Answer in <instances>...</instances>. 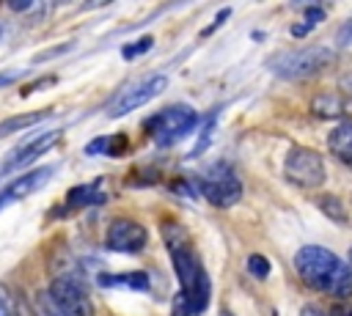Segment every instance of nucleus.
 <instances>
[{"instance_id":"obj_22","label":"nucleus","mask_w":352,"mask_h":316,"mask_svg":"<svg viewBox=\"0 0 352 316\" xmlns=\"http://www.w3.org/2000/svg\"><path fill=\"white\" fill-rule=\"evenodd\" d=\"M171 316H201L182 294H176V300H173V311H171Z\"/></svg>"},{"instance_id":"obj_2","label":"nucleus","mask_w":352,"mask_h":316,"mask_svg":"<svg viewBox=\"0 0 352 316\" xmlns=\"http://www.w3.org/2000/svg\"><path fill=\"white\" fill-rule=\"evenodd\" d=\"M294 269L311 291L330 294L336 300L352 297V267L322 245H305L294 253Z\"/></svg>"},{"instance_id":"obj_33","label":"nucleus","mask_w":352,"mask_h":316,"mask_svg":"<svg viewBox=\"0 0 352 316\" xmlns=\"http://www.w3.org/2000/svg\"><path fill=\"white\" fill-rule=\"evenodd\" d=\"M3 34H6V31H3V25H0V39H3Z\"/></svg>"},{"instance_id":"obj_20","label":"nucleus","mask_w":352,"mask_h":316,"mask_svg":"<svg viewBox=\"0 0 352 316\" xmlns=\"http://www.w3.org/2000/svg\"><path fill=\"white\" fill-rule=\"evenodd\" d=\"M248 272H251L253 278H259V280H264V278L270 275V261H267L264 256H259V253H253V256H248Z\"/></svg>"},{"instance_id":"obj_24","label":"nucleus","mask_w":352,"mask_h":316,"mask_svg":"<svg viewBox=\"0 0 352 316\" xmlns=\"http://www.w3.org/2000/svg\"><path fill=\"white\" fill-rule=\"evenodd\" d=\"M338 44H341V47H349V44H352V20H347V23L341 25V31H338Z\"/></svg>"},{"instance_id":"obj_26","label":"nucleus","mask_w":352,"mask_h":316,"mask_svg":"<svg viewBox=\"0 0 352 316\" xmlns=\"http://www.w3.org/2000/svg\"><path fill=\"white\" fill-rule=\"evenodd\" d=\"M66 50H69V44H61V47H55V50L39 53V55H36V61H47V58H55V55H61V53H66Z\"/></svg>"},{"instance_id":"obj_14","label":"nucleus","mask_w":352,"mask_h":316,"mask_svg":"<svg viewBox=\"0 0 352 316\" xmlns=\"http://www.w3.org/2000/svg\"><path fill=\"white\" fill-rule=\"evenodd\" d=\"M127 146H129V140H127V135H105V137H97V140H91L88 146H86V154H108V157H121V154H127Z\"/></svg>"},{"instance_id":"obj_4","label":"nucleus","mask_w":352,"mask_h":316,"mask_svg":"<svg viewBox=\"0 0 352 316\" xmlns=\"http://www.w3.org/2000/svg\"><path fill=\"white\" fill-rule=\"evenodd\" d=\"M146 127L157 146H173L199 127V113L190 105H171L160 110L154 118H149Z\"/></svg>"},{"instance_id":"obj_8","label":"nucleus","mask_w":352,"mask_h":316,"mask_svg":"<svg viewBox=\"0 0 352 316\" xmlns=\"http://www.w3.org/2000/svg\"><path fill=\"white\" fill-rule=\"evenodd\" d=\"M47 291H50L53 302L61 308L64 316H94L91 297H88L86 286H83L77 278H72V275L55 278Z\"/></svg>"},{"instance_id":"obj_34","label":"nucleus","mask_w":352,"mask_h":316,"mask_svg":"<svg viewBox=\"0 0 352 316\" xmlns=\"http://www.w3.org/2000/svg\"><path fill=\"white\" fill-rule=\"evenodd\" d=\"M349 267H352V248H349Z\"/></svg>"},{"instance_id":"obj_16","label":"nucleus","mask_w":352,"mask_h":316,"mask_svg":"<svg viewBox=\"0 0 352 316\" xmlns=\"http://www.w3.org/2000/svg\"><path fill=\"white\" fill-rule=\"evenodd\" d=\"M99 182H91V185H83V187H75L69 196H66V207L69 209H80V207H88V204H99L105 196L97 193Z\"/></svg>"},{"instance_id":"obj_6","label":"nucleus","mask_w":352,"mask_h":316,"mask_svg":"<svg viewBox=\"0 0 352 316\" xmlns=\"http://www.w3.org/2000/svg\"><path fill=\"white\" fill-rule=\"evenodd\" d=\"M165 88H168V77H165V75H149V77H143V80H138V83H129V85H124V88L110 99L108 116H110V118H121V116H127V113H132V110L149 105V102H151L154 96H160Z\"/></svg>"},{"instance_id":"obj_21","label":"nucleus","mask_w":352,"mask_h":316,"mask_svg":"<svg viewBox=\"0 0 352 316\" xmlns=\"http://www.w3.org/2000/svg\"><path fill=\"white\" fill-rule=\"evenodd\" d=\"M151 44H154V39H151V36H143V39H138V42L127 44V47L121 50V55H124L127 61H129V58H138V55L149 53V50H151Z\"/></svg>"},{"instance_id":"obj_3","label":"nucleus","mask_w":352,"mask_h":316,"mask_svg":"<svg viewBox=\"0 0 352 316\" xmlns=\"http://www.w3.org/2000/svg\"><path fill=\"white\" fill-rule=\"evenodd\" d=\"M333 61H336V50L316 44V47H303V50H289L275 55L270 61V69L284 80H305L322 72L325 66H330Z\"/></svg>"},{"instance_id":"obj_31","label":"nucleus","mask_w":352,"mask_h":316,"mask_svg":"<svg viewBox=\"0 0 352 316\" xmlns=\"http://www.w3.org/2000/svg\"><path fill=\"white\" fill-rule=\"evenodd\" d=\"M14 12H28L31 9V3H28V0H14V3H9Z\"/></svg>"},{"instance_id":"obj_5","label":"nucleus","mask_w":352,"mask_h":316,"mask_svg":"<svg viewBox=\"0 0 352 316\" xmlns=\"http://www.w3.org/2000/svg\"><path fill=\"white\" fill-rule=\"evenodd\" d=\"M284 176L303 187V190H316L325 185V160L314 151V148H305V146H294L289 148L286 160H284Z\"/></svg>"},{"instance_id":"obj_11","label":"nucleus","mask_w":352,"mask_h":316,"mask_svg":"<svg viewBox=\"0 0 352 316\" xmlns=\"http://www.w3.org/2000/svg\"><path fill=\"white\" fill-rule=\"evenodd\" d=\"M53 174H55V166H45V168H36L31 174L17 176L3 193H0V212H3L6 207H12V204H17V201H23V198H28L31 193H36L42 185L50 182Z\"/></svg>"},{"instance_id":"obj_13","label":"nucleus","mask_w":352,"mask_h":316,"mask_svg":"<svg viewBox=\"0 0 352 316\" xmlns=\"http://www.w3.org/2000/svg\"><path fill=\"white\" fill-rule=\"evenodd\" d=\"M327 146L341 163H347L352 168V121L336 124L330 129V135H327Z\"/></svg>"},{"instance_id":"obj_27","label":"nucleus","mask_w":352,"mask_h":316,"mask_svg":"<svg viewBox=\"0 0 352 316\" xmlns=\"http://www.w3.org/2000/svg\"><path fill=\"white\" fill-rule=\"evenodd\" d=\"M17 77H20V72H6V75H0V88L9 85V83H14Z\"/></svg>"},{"instance_id":"obj_12","label":"nucleus","mask_w":352,"mask_h":316,"mask_svg":"<svg viewBox=\"0 0 352 316\" xmlns=\"http://www.w3.org/2000/svg\"><path fill=\"white\" fill-rule=\"evenodd\" d=\"M97 283L105 289H135V291H149V275L146 272H102L97 275Z\"/></svg>"},{"instance_id":"obj_1","label":"nucleus","mask_w":352,"mask_h":316,"mask_svg":"<svg viewBox=\"0 0 352 316\" xmlns=\"http://www.w3.org/2000/svg\"><path fill=\"white\" fill-rule=\"evenodd\" d=\"M162 239L168 245L173 272H176V278H179V286H182L179 294L199 313H204V308L210 305V297H212V283H210V275H207L201 259L196 256V250H193L185 228L176 226V223H162Z\"/></svg>"},{"instance_id":"obj_15","label":"nucleus","mask_w":352,"mask_h":316,"mask_svg":"<svg viewBox=\"0 0 352 316\" xmlns=\"http://www.w3.org/2000/svg\"><path fill=\"white\" fill-rule=\"evenodd\" d=\"M311 113L319 116V118H338L344 113V99L336 96V94H319L311 102Z\"/></svg>"},{"instance_id":"obj_10","label":"nucleus","mask_w":352,"mask_h":316,"mask_svg":"<svg viewBox=\"0 0 352 316\" xmlns=\"http://www.w3.org/2000/svg\"><path fill=\"white\" fill-rule=\"evenodd\" d=\"M58 137H61V129H53V132H45V135L34 137L31 143L14 148L9 160L0 166V176H6V174H12V171H23V168H28L31 163H36L45 151H50V148L58 143Z\"/></svg>"},{"instance_id":"obj_7","label":"nucleus","mask_w":352,"mask_h":316,"mask_svg":"<svg viewBox=\"0 0 352 316\" xmlns=\"http://www.w3.org/2000/svg\"><path fill=\"white\" fill-rule=\"evenodd\" d=\"M199 187H201L204 198L212 207H221V209H229V207H234L242 198V185H240V179L234 176V171L226 163L212 166L204 174V179H201Z\"/></svg>"},{"instance_id":"obj_28","label":"nucleus","mask_w":352,"mask_h":316,"mask_svg":"<svg viewBox=\"0 0 352 316\" xmlns=\"http://www.w3.org/2000/svg\"><path fill=\"white\" fill-rule=\"evenodd\" d=\"M308 31H311V25H308V23H305V25H294V28H292V36H294V39H303Z\"/></svg>"},{"instance_id":"obj_25","label":"nucleus","mask_w":352,"mask_h":316,"mask_svg":"<svg viewBox=\"0 0 352 316\" xmlns=\"http://www.w3.org/2000/svg\"><path fill=\"white\" fill-rule=\"evenodd\" d=\"M229 14H231V9H223V12H221V14H218V17H215V23H212V25H210V28H207V31H204V36H210V34H212V31H215V28H221V25H223V20H226V17H229Z\"/></svg>"},{"instance_id":"obj_19","label":"nucleus","mask_w":352,"mask_h":316,"mask_svg":"<svg viewBox=\"0 0 352 316\" xmlns=\"http://www.w3.org/2000/svg\"><path fill=\"white\" fill-rule=\"evenodd\" d=\"M34 311H36V316H64V313H61V308L53 302L50 291H39V294H36V300H34Z\"/></svg>"},{"instance_id":"obj_18","label":"nucleus","mask_w":352,"mask_h":316,"mask_svg":"<svg viewBox=\"0 0 352 316\" xmlns=\"http://www.w3.org/2000/svg\"><path fill=\"white\" fill-rule=\"evenodd\" d=\"M316 207L333 220V223H344L347 220V212H344V204L336 198V196H319L316 198Z\"/></svg>"},{"instance_id":"obj_30","label":"nucleus","mask_w":352,"mask_h":316,"mask_svg":"<svg viewBox=\"0 0 352 316\" xmlns=\"http://www.w3.org/2000/svg\"><path fill=\"white\" fill-rule=\"evenodd\" d=\"M300 316H327V313H322L316 305H305V308L300 311Z\"/></svg>"},{"instance_id":"obj_9","label":"nucleus","mask_w":352,"mask_h":316,"mask_svg":"<svg viewBox=\"0 0 352 316\" xmlns=\"http://www.w3.org/2000/svg\"><path fill=\"white\" fill-rule=\"evenodd\" d=\"M146 242H149V231L138 220H129V218L113 220L105 231V245L108 250H116V253H140Z\"/></svg>"},{"instance_id":"obj_17","label":"nucleus","mask_w":352,"mask_h":316,"mask_svg":"<svg viewBox=\"0 0 352 316\" xmlns=\"http://www.w3.org/2000/svg\"><path fill=\"white\" fill-rule=\"evenodd\" d=\"M42 118H47V113H25V116H12L6 121H0V137L14 135V132H25L34 124H39Z\"/></svg>"},{"instance_id":"obj_29","label":"nucleus","mask_w":352,"mask_h":316,"mask_svg":"<svg viewBox=\"0 0 352 316\" xmlns=\"http://www.w3.org/2000/svg\"><path fill=\"white\" fill-rule=\"evenodd\" d=\"M0 316H14L12 313V305H9V300L3 294H0Z\"/></svg>"},{"instance_id":"obj_32","label":"nucleus","mask_w":352,"mask_h":316,"mask_svg":"<svg viewBox=\"0 0 352 316\" xmlns=\"http://www.w3.org/2000/svg\"><path fill=\"white\" fill-rule=\"evenodd\" d=\"M221 316H234V313H229V311H221Z\"/></svg>"},{"instance_id":"obj_23","label":"nucleus","mask_w":352,"mask_h":316,"mask_svg":"<svg viewBox=\"0 0 352 316\" xmlns=\"http://www.w3.org/2000/svg\"><path fill=\"white\" fill-rule=\"evenodd\" d=\"M322 20H325V12H322V9H316V6H308V9H305V23H308L311 28L319 25Z\"/></svg>"}]
</instances>
